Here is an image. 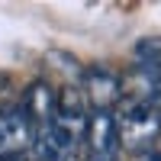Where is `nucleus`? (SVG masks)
I'll use <instances>...</instances> for the list:
<instances>
[{
    "label": "nucleus",
    "instance_id": "5",
    "mask_svg": "<svg viewBox=\"0 0 161 161\" xmlns=\"http://www.w3.org/2000/svg\"><path fill=\"white\" fill-rule=\"evenodd\" d=\"M84 129H87V142H90V148L97 152V158H113L116 145H119L116 119H113L110 113H93L90 123H87Z\"/></svg>",
    "mask_w": 161,
    "mask_h": 161
},
{
    "label": "nucleus",
    "instance_id": "8",
    "mask_svg": "<svg viewBox=\"0 0 161 161\" xmlns=\"http://www.w3.org/2000/svg\"><path fill=\"white\" fill-rule=\"evenodd\" d=\"M0 161H26L23 152H13V155H0Z\"/></svg>",
    "mask_w": 161,
    "mask_h": 161
},
{
    "label": "nucleus",
    "instance_id": "6",
    "mask_svg": "<svg viewBox=\"0 0 161 161\" xmlns=\"http://www.w3.org/2000/svg\"><path fill=\"white\" fill-rule=\"evenodd\" d=\"M87 97L97 106V113H106V106L123 97L119 93V77H113L110 71H90L87 74Z\"/></svg>",
    "mask_w": 161,
    "mask_h": 161
},
{
    "label": "nucleus",
    "instance_id": "1",
    "mask_svg": "<svg viewBox=\"0 0 161 161\" xmlns=\"http://www.w3.org/2000/svg\"><path fill=\"white\" fill-rule=\"evenodd\" d=\"M87 123H71V119L52 116V123L36 129V155L42 161H77L80 152V132Z\"/></svg>",
    "mask_w": 161,
    "mask_h": 161
},
{
    "label": "nucleus",
    "instance_id": "3",
    "mask_svg": "<svg viewBox=\"0 0 161 161\" xmlns=\"http://www.w3.org/2000/svg\"><path fill=\"white\" fill-rule=\"evenodd\" d=\"M32 126L29 119L23 116L19 106H7L0 110V155H13V152H23L26 145L32 142Z\"/></svg>",
    "mask_w": 161,
    "mask_h": 161
},
{
    "label": "nucleus",
    "instance_id": "2",
    "mask_svg": "<svg viewBox=\"0 0 161 161\" xmlns=\"http://www.w3.org/2000/svg\"><path fill=\"white\" fill-rule=\"evenodd\" d=\"M158 132H161V113L155 110V106H148V103H129V106H123L116 136H119V142H126V148H132L136 155L145 152V148H152V142L158 139Z\"/></svg>",
    "mask_w": 161,
    "mask_h": 161
},
{
    "label": "nucleus",
    "instance_id": "4",
    "mask_svg": "<svg viewBox=\"0 0 161 161\" xmlns=\"http://www.w3.org/2000/svg\"><path fill=\"white\" fill-rule=\"evenodd\" d=\"M19 110L29 119L32 132L42 129L45 123H52V116H55V90H52L45 80H36V84H29V90H26V100H23Z\"/></svg>",
    "mask_w": 161,
    "mask_h": 161
},
{
    "label": "nucleus",
    "instance_id": "9",
    "mask_svg": "<svg viewBox=\"0 0 161 161\" xmlns=\"http://www.w3.org/2000/svg\"><path fill=\"white\" fill-rule=\"evenodd\" d=\"M93 161H113V158H93Z\"/></svg>",
    "mask_w": 161,
    "mask_h": 161
},
{
    "label": "nucleus",
    "instance_id": "7",
    "mask_svg": "<svg viewBox=\"0 0 161 161\" xmlns=\"http://www.w3.org/2000/svg\"><path fill=\"white\" fill-rule=\"evenodd\" d=\"M136 161H161V152H152V148H145L136 155Z\"/></svg>",
    "mask_w": 161,
    "mask_h": 161
}]
</instances>
